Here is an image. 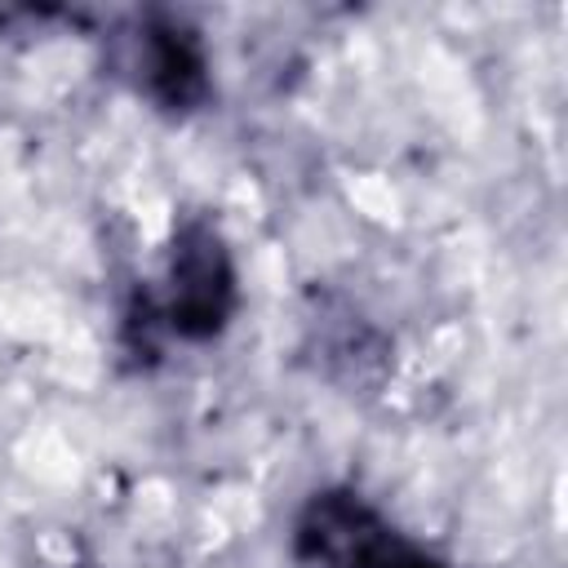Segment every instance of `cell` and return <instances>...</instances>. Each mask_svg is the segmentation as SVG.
<instances>
[{
  "mask_svg": "<svg viewBox=\"0 0 568 568\" xmlns=\"http://www.w3.org/2000/svg\"><path fill=\"white\" fill-rule=\"evenodd\" d=\"M244 306L240 262L209 213H182L169 231L155 288H138L120 311V355L146 368L164 342L209 346Z\"/></svg>",
  "mask_w": 568,
  "mask_h": 568,
  "instance_id": "6da1fadb",
  "label": "cell"
},
{
  "mask_svg": "<svg viewBox=\"0 0 568 568\" xmlns=\"http://www.w3.org/2000/svg\"><path fill=\"white\" fill-rule=\"evenodd\" d=\"M111 62L133 98L155 115L186 120L217 98L209 40L173 9H142L124 18V27L111 36Z\"/></svg>",
  "mask_w": 568,
  "mask_h": 568,
  "instance_id": "7a4b0ae2",
  "label": "cell"
},
{
  "mask_svg": "<svg viewBox=\"0 0 568 568\" xmlns=\"http://www.w3.org/2000/svg\"><path fill=\"white\" fill-rule=\"evenodd\" d=\"M293 568H453L435 550L404 537L382 506L351 484L315 488L288 528Z\"/></svg>",
  "mask_w": 568,
  "mask_h": 568,
  "instance_id": "3957f363",
  "label": "cell"
},
{
  "mask_svg": "<svg viewBox=\"0 0 568 568\" xmlns=\"http://www.w3.org/2000/svg\"><path fill=\"white\" fill-rule=\"evenodd\" d=\"M306 355L315 373L346 395L377 390L395 368V342L346 297H320L306 320Z\"/></svg>",
  "mask_w": 568,
  "mask_h": 568,
  "instance_id": "277c9868",
  "label": "cell"
},
{
  "mask_svg": "<svg viewBox=\"0 0 568 568\" xmlns=\"http://www.w3.org/2000/svg\"><path fill=\"white\" fill-rule=\"evenodd\" d=\"M36 568H102L93 555H84V550H67V555H53V559H40Z\"/></svg>",
  "mask_w": 568,
  "mask_h": 568,
  "instance_id": "5b68a950",
  "label": "cell"
}]
</instances>
